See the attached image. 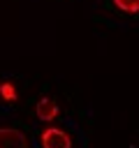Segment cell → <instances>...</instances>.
I'll use <instances>...</instances> for the list:
<instances>
[{"label":"cell","mask_w":139,"mask_h":148,"mask_svg":"<svg viewBox=\"0 0 139 148\" xmlns=\"http://www.w3.org/2000/svg\"><path fill=\"white\" fill-rule=\"evenodd\" d=\"M0 97L7 99V102H14V99H16V88H14V83H9V81L0 83Z\"/></svg>","instance_id":"cell-5"},{"label":"cell","mask_w":139,"mask_h":148,"mask_svg":"<svg viewBox=\"0 0 139 148\" xmlns=\"http://www.w3.org/2000/svg\"><path fill=\"white\" fill-rule=\"evenodd\" d=\"M114 5L120 12H127V14H137L139 12V0H114Z\"/></svg>","instance_id":"cell-4"},{"label":"cell","mask_w":139,"mask_h":148,"mask_svg":"<svg viewBox=\"0 0 139 148\" xmlns=\"http://www.w3.org/2000/svg\"><path fill=\"white\" fill-rule=\"evenodd\" d=\"M35 116L39 118V120H53L56 116H58V104H56V99H51V97H42L39 102H37V106H35Z\"/></svg>","instance_id":"cell-3"},{"label":"cell","mask_w":139,"mask_h":148,"mask_svg":"<svg viewBox=\"0 0 139 148\" xmlns=\"http://www.w3.org/2000/svg\"><path fill=\"white\" fill-rule=\"evenodd\" d=\"M42 148H72V141L63 130L49 127L42 132Z\"/></svg>","instance_id":"cell-1"},{"label":"cell","mask_w":139,"mask_h":148,"mask_svg":"<svg viewBox=\"0 0 139 148\" xmlns=\"http://www.w3.org/2000/svg\"><path fill=\"white\" fill-rule=\"evenodd\" d=\"M0 148H28V139L16 127H0Z\"/></svg>","instance_id":"cell-2"}]
</instances>
